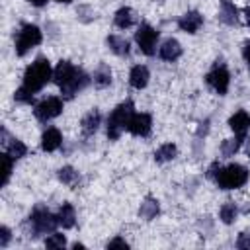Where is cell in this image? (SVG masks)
<instances>
[{
	"mask_svg": "<svg viewBox=\"0 0 250 250\" xmlns=\"http://www.w3.org/2000/svg\"><path fill=\"white\" fill-rule=\"evenodd\" d=\"M148 78H150V72L145 64H135L129 72V84L135 88V90H143L146 84H148Z\"/></svg>",
	"mask_w": 250,
	"mask_h": 250,
	"instance_id": "cell-17",
	"label": "cell"
},
{
	"mask_svg": "<svg viewBox=\"0 0 250 250\" xmlns=\"http://www.w3.org/2000/svg\"><path fill=\"white\" fill-rule=\"evenodd\" d=\"M12 238V230L8 227H0V248H6L10 244Z\"/></svg>",
	"mask_w": 250,
	"mask_h": 250,
	"instance_id": "cell-32",
	"label": "cell"
},
{
	"mask_svg": "<svg viewBox=\"0 0 250 250\" xmlns=\"http://www.w3.org/2000/svg\"><path fill=\"white\" fill-rule=\"evenodd\" d=\"M57 178H59L64 186H76L78 180H80V174H78L76 168H72V166H62V168H59Z\"/></svg>",
	"mask_w": 250,
	"mask_h": 250,
	"instance_id": "cell-26",
	"label": "cell"
},
{
	"mask_svg": "<svg viewBox=\"0 0 250 250\" xmlns=\"http://www.w3.org/2000/svg\"><path fill=\"white\" fill-rule=\"evenodd\" d=\"M4 146H6V152L14 158V160H20V158H23L25 154H27V146L20 141V139H8L6 143H2Z\"/></svg>",
	"mask_w": 250,
	"mask_h": 250,
	"instance_id": "cell-25",
	"label": "cell"
},
{
	"mask_svg": "<svg viewBox=\"0 0 250 250\" xmlns=\"http://www.w3.org/2000/svg\"><path fill=\"white\" fill-rule=\"evenodd\" d=\"M57 219H59V225H61L62 229H72V227H74V223H76V211H74L72 203L64 201V203L59 207Z\"/></svg>",
	"mask_w": 250,
	"mask_h": 250,
	"instance_id": "cell-20",
	"label": "cell"
},
{
	"mask_svg": "<svg viewBox=\"0 0 250 250\" xmlns=\"http://www.w3.org/2000/svg\"><path fill=\"white\" fill-rule=\"evenodd\" d=\"M246 154H248V158H250V139H248V145H246Z\"/></svg>",
	"mask_w": 250,
	"mask_h": 250,
	"instance_id": "cell-40",
	"label": "cell"
},
{
	"mask_svg": "<svg viewBox=\"0 0 250 250\" xmlns=\"http://www.w3.org/2000/svg\"><path fill=\"white\" fill-rule=\"evenodd\" d=\"M135 113V104L131 100L127 102H121L109 115H107V127H105V133H107V139L109 141H117L121 137V133L127 129V123L131 119V115Z\"/></svg>",
	"mask_w": 250,
	"mask_h": 250,
	"instance_id": "cell-4",
	"label": "cell"
},
{
	"mask_svg": "<svg viewBox=\"0 0 250 250\" xmlns=\"http://www.w3.org/2000/svg\"><path fill=\"white\" fill-rule=\"evenodd\" d=\"M57 2H62V4H68L70 0H57Z\"/></svg>",
	"mask_w": 250,
	"mask_h": 250,
	"instance_id": "cell-41",
	"label": "cell"
},
{
	"mask_svg": "<svg viewBox=\"0 0 250 250\" xmlns=\"http://www.w3.org/2000/svg\"><path fill=\"white\" fill-rule=\"evenodd\" d=\"M100 123H102V113H100L96 107H94V109H90V111L82 117V121H80L82 135H84V137H92V135L98 131Z\"/></svg>",
	"mask_w": 250,
	"mask_h": 250,
	"instance_id": "cell-16",
	"label": "cell"
},
{
	"mask_svg": "<svg viewBox=\"0 0 250 250\" xmlns=\"http://www.w3.org/2000/svg\"><path fill=\"white\" fill-rule=\"evenodd\" d=\"M158 213H160V203H158V199L152 197V195H146L145 201H143L141 207H139V217L145 219V221H152V219H156Z\"/></svg>",
	"mask_w": 250,
	"mask_h": 250,
	"instance_id": "cell-18",
	"label": "cell"
},
{
	"mask_svg": "<svg viewBox=\"0 0 250 250\" xmlns=\"http://www.w3.org/2000/svg\"><path fill=\"white\" fill-rule=\"evenodd\" d=\"M178 156V146L174 143H164L162 146H158L154 150V162L158 164H164V162H170Z\"/></svg>",
	"mask_w": 250,
	"mask_h": 250,
	"instance_id": "cell-22",
	"label": "cell"
},
{
	"mask_svg": "<svg viewBox=\"0 0 250 250\" xmlns=\"http://www.w3.org/2000/svg\"><path fill=\"white\" fill-rule=\"evenodd\" d=\"M158 57H160L162 61H168V62L178 61V59L182 57V45H180V41L174 39V37L166 39V41L158 47Z\"/></svg>",
	"mask_w": 250,
	"mask_h": 250,
	"instance_id": "cell-12",
	"label": "cell"
},
{
	"mask_svg": "<svg viewBox=\"0 0 250 250\" xmlns=\"http://www.w3.org/2000/svg\"><path fill=\"white\" fill-rule=\"evenodd\" d=\"M76 18L82 21V23H90L96 20V12L90 8V6H78L76 8Z\"/></svg>",
	"mask_w": 250,
	"mask_h": 250,
	"instance_id": "cell-30",
	"label": "cell"
},
{
	"mask_svg": "<svg viewBox=\"0 0 250 250\" xmlns=\"http://www.w3.org/2000/svg\"><path fill=\"white\" fill-rule=\"evenodd\" d=\"M31 6H35V8H43V6H47V2L49 0H27Z\"/></svg>",
	"mask_w": 250,
	"mask_h": 250,
	"instance_id": "cell-37",
	"label": "cell"
},
{
	"mask_svg": "<svg viewBox=\"0 0 250 250\" xmlns=\"http://www.w3.org/2000/svg\"><path fill=\"white\" fill-rule=\"evenodd\" d=\"M105 45L109 47L111 53H115L117 57H127L131 53V45L125 37H119V35H107L105 37Z\"/></svg>",
	"mask_w": 250,
	"mask_h": 250,
	"instance_id": "cell-19",
	"label": "cell"
},
{
	"mask_svg": "<svg viewBox=\"0 0 250 250\" xmlns=\"http://www.w3.org/2000/svg\"><path fill=\"white\" fill-rule=\"evenodd\" d=\"M242 141H244V135H234L230 139H225L223 145H221V154L225 158H230L238 152V148L242 146Z\"/></svg>",
	"mask_w": 250,
	"mask_h": 250,
	"instance_id": "cell-24",
	"label": "cell"
},
{
	"mask_svg": "<svg viewBox=\"0 0 250 250\" xmlns=\"http://www.w3.org/2000/svg\"><path fill=\"white\" fill-rule=\"evenodd\" d=\"M45 246H47V248H64V246H66V238H64V234H61V232H51V234L45 238Z\"/></svg>",
	"mask_w": 250,
	"mask_h": 250,
	"instance_id": "cell-29",
	"label": "cell"
},
{
	"mask_svg": "<svg viewBox=\"0 0 250 250\" xmlns=\"http://www.w3.org/2000/svg\"><path fill=\"white\" fill-rule=\"evenodd\" d=\"M0 162H2V182H0V186L4 188L10 182V176H12V170H14V162L16 160L8 152H2L0 154Z\"/></svg>",
	"mask_w": 250,
	"mask_h": 250,
	"instance_id": "cell-28",
	"label": "cell"
},
{
	"mask_svg": "<svg viewBox=\"0 0 250 250\" xmlns=\"http://www.w3.org/2000/svg\"><path fill=\"white\" fill-rule=\"evenodd\" d=\"M219 168H221V164H219V160H215V162H213V164L207 168V174H205V176H207L209 180H215V176H217Z\"/></svg>",
	"mask_w": 250,
	"mask_h": 250,
	"instance_id": "cell-35",
	"label": "cell"
},
{
	"mask_svg": "<svg viewBox=\"0 0 250 250\" xmlns=\"http://www.w3.org/2000/svg\"><path fill=\"white\" fill-rule=\"evenodd\" d=\"M72 248H76V250H78V248H86V246H84L82 242H74V244H72Z\"/></svg>",
	"mask_w": 250,
	"mask_h": 250,
	"instance_id": "cell-38",
	"label": "cell"
},
{
	"mask_svg": "<svg viewBox=\"0 0 250 250\" xmlns=\"http://www.w3.org/2000/svg\"><path fill=\"white\" fill-rule=\"evenodd\" d=\"M242 59H244V62L248 66V72H250V39L244 41V45H242Z\"/></svg>",
	"mask_w": 250,
	"mask_h": 250,
	"instance_id": "cell-34",
	"label": "cell"
},
{
	"mask_svg": "<svg viewBox=\"0 0 250 250\" xmlns=\"http://www.w3.org/2000/svg\"><path fill=\"white\" fill-rule=\"evenodd\" d=\"M62 107H64V100L62 98H57V96H49L45 100H41L35 109H33V115L35 119H39L41 123H47L55 117H59L62 113Z\"/></svg>",
	"mask_w": 250,
	"mask_h": 250,
	"instance_id": "cell-9",
	"label": "cell"
},
{
	"mask_svg": "<svg viewBox=\"0 0 250 250\" xmlns=\"http://www.w3.org/2000/svg\"><path fill=\"white\" fill-rule=\"evenodd\" d=\"M229 127L232 129L234 135H244L246 137V131L250 127V113L244 111V109H238L236 113H232L229 117Z\"/></svg>",
	"mask_w": 250,
	"mask_h": 250,
	"instance_id": "cell-15",
	"label": "cell"
},
{
	"mask_svg": "<svg viewBox=\"0 0 250 250\" xmlns=\"http://www.w3.org/2000/svg\"><path fill=\"white\" fill-rule=\"evenodd\" d=\"M246 23H248V25H250V8H248V10H246Z\"/></svg>",
	"mask_w": 250,
	"mask_h": 250,
	"instance_id": "cell-39",
	"label": "cell"
},
{
	"mask_svg": "<svg viewBox=\"0 0 250 250\" xmlns=\"http://www.w3.org/2000/svg\"><path fill=\"white\" fill-rule=\"evenodd\" d=\"M61 145H62V135H61V131H59L57 127H47V129L43 131V135H41V148H43L45 152H53V150L61 148Z\"/></svg>",
	"mask_w": 250,
	"mask_h": 250,
	"instance_id": "cell-13",
	"label": "cell"
},
{
	"mask_svg": "<svg viewBox=\"0 0 250 250\" xmlns=\"http://www.w3.org/2000/svg\"><path fill=\"white\" fill-rule=\"evenodd\" d=\"M221 189H236L242 188L248 182V170L242 164H229L221 166L215 180H213Z\"/></svg>",
	"mask_w": 250,
	"mask_h": 250,
	"instance_id": "cell-5",
	"label": "cell"
},
{
	"mask_svg": "<svg viewBox=\"0 0 250 250\" xmlns=\"http://www.w3.org/2000/svg\"><path fill=\"white\" fill-rule=\"evenodd\" d=\"M152 129V117L150 113H133L129 123H127V131L135 137H148Z\"/></svg>",
	"mask_w": 250,
	"mask_h": 250,
	"instance_id": "cell-10",
	"label": "cell"
},
{
	"mask_svg": "<svg viewBox=\"0 0 250 250\" xmlns=\"http://www.w3.org/2000/svg\"><path fill=\"white\" fill-rule=\"evenodd\" d=\"M49 80H53L51 62H49V59H45V57H37V59L25 68L21 86L14 92V100H16L18 104H31V102H33V96H35Z\"/></svg>",
	"mask_w": 250,
	"mask_h": 250,
	"instance_id": "cell-1",
	"label": "cell"
},
{
	"mask_svg": "<svg viewBox=\"0 0 250 250\" xmlns=\"http://www.w3.org/2000/svg\"><path fill=\"white\" fill-rule=\"evenodd\" d=\"M207 131H209V119H205V121H201V123H199L195 137H197V139H201V135L205 137V135H207Z\"/></svg>",
	"mask_w": 250,
	"mask_h": 250,
	"instance_id": "cell-36",
	"label": "cell"
},
{
	"mask_svg": "<svg viewBox=\"0 0 250 250\" xmlns=\"http://www.w3.org/2000/svg\"><path fill=\"white\" fill-rule=\"evenodd\" d=\"M236 217H238V207H236V203H232V201H227V203L219 209V219H221L225 225H232V223L236 221Z\"/></svg>",
	"mask_w": 250,
	"mask_h": 250,
	"instance_id": "cell-27",
	"label": "cell"
},
{
	"mask_svg": "<svg viewBox=\"0 0 250 250\" xmlns=\"http://www.w3.org/2000/svg\"><path fill=\"white\" fill-rule=\"evenodd\" d=\"M158 37H160L158 29H154V27L148 25V23H141L139 29L135 31V43H137V47L141 49V53L146 55V57H152V55L156 53Z\"/></svg>",
	"mask_w": 250,
	"mask_h": 250,
	"instance_id": "cell-8",
	"label": "cell"
},
{
	"mask_svg": "<svg viewBox=\"0 0 250 250\" xmlns=\"http://www.w3.org/2000/svg\"><path fill=\"white\" fill-rule=\"evenodd\" d=\"M113 23H115V27H119V29H129V27L135 23V12H133L129 6L119 8V10L115 12V16H113Z\"/></svg>",
	"mask_w": 250,
	"mask_h": 250,
	"instance_id": "cell-21",
	"label": "cell"
},
{
	"mask_svg": "<svg viewBox=\"0 0 250 250\" xmlns=\"http://www.w3.org/2000/svg\"><path fill=\"white\" fill-rule=\"evenodd\" d=\"M107 248H129V242L125 240V238H121V236H115V238H111L109 242H107Z\"/></svg>",
	"mask_w": 250,
	"mask_h": 250,
	"instance_id": "cell-33",
	"label": "cell"
},
{
	"mask_svg": "<svg viewBox=\"0 0 250 250\" xmlns=\"http://www.w3.org/2000/svg\"><path fill=\"white\" fill-rule=\"evenodd\" d=\"M205 82L219 94V96H225L229 92V84H230V74H229V68L223 61H215L211 70L205 74Z\"/></svg>",
	"mask_w": 250,
	"mask_h": 250,
	"instance_id": "cell-7",
	"label": "cell"
},
{
	"mask_svg": "<svg viewBox=\"0 0 250 250\" xmlns=\"http://www.w3.org/2000/svg\"><path fill=\"white\" fill-rule=\"evenodd\" d=\"M53 82L61 88L62 100H72L78 92H82L88 86L90 76L82 68L74 66L70 61H61L53 68Z\"/></svg>",
	"mask_w": 250,
	"mask_h": 250,
	"instance_id": "cell-2",
	"label": "cell"
},
{
	"mask_svg": "<svg viewBox=\"0 0 250 250\" xmlns=\"http://www.w3.org/2000/svg\"><path fill=\"white\" fill-rule=\"evenodd\" d=\"M236 248L240 250H250V232H240L236 238Z\"/></svg>",
	"mask_w": 250,
	"mask_h": 250,
	"instance_id": "cell-31",
	"label": "cell"
},
{
	"mask_svg": "<svg viewBox=\"0 0 250 250\" xmlns=\"http://www.w3.org/2000/svg\"><path fill=\"white\" fill-rule=\"evenodd\" d=\"M57 225H59L57 215H53L47 207L37 205V207L29 213V217L25 219L23 229H25V234H27L29 238H37V236H41V234H51V232H55Z\"/></svg>",
	"mask_w": 250,
	"mask_h": 250,
	"instance_id": "cell-3",
	"label": "cell"
},
{
	"mask_svg": "<svg viewBox=\"0 0 250 250\" xmlns=\"http://www.w3.org/2000/svg\"><path fill=\"white\" fill-rule=\"evenodd\" d=\"M43 41V33L35 23H23L16 35V55L23 57L27 55V51H31L33 47H37Z\"/></svg>",
	"mask_w": 250,
	"mask_h": 250,
	"instance_id": "cell-6",
	"label": "cell"
},
{
	"mask_svg": "<svg viewBox=\"0 0 250 250\" xmlns=\"http://www.w3.org/2000/svg\"><path fill=\"white\" fill-rule=\"evenodd\" d=\"M92 80H94V86H96V88H107V86L111 84V68L102 62V64L94 70Z\"/></svg>",
	"mask_w": 250,
	"mask_h": 250,
	"instance_id": "cell-23",
	"label": "cell"
},
{
	"mask_svg": "<svg viewBox=\"0 0 250 250\" xmlns=\"http://www.w3.org/2000/svg\"><path fill=\"white\" fill-rule=\"evenodd\" d=\"M219 21L225 25H238V10L230 0L219 2Z\"/></svg>",
	"mask_w": 250,
	"mask_h": 250,
	"instance_id": "cell-14",
	"label": "cell"
},
{
	"mask_svg": "<svg viewBox=\"0 0 250 250\" xmlns=\"http://www.w3.org/2000/svg\"><path fill=\"white\" fill-rule=\"evenodd\" d=\"M201 25H203V16L197 10H189L178 20V27L186 33H195Z\"/></svg>",
	"mask_w": 250,
	"mask_h": 250,
	"instance_id": "cell-11",
	"label": "cell"
}]
</instances>
